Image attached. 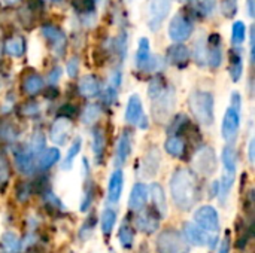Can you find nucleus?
Returning <instances> with one entry per match:
<instances>
[{"label": "nucleus", "instance_id": "f257e3e1", "mask_svg": "<svg viewBox=\"0 0 255 253\" xmlns=\"http://www.w3.org/2000/svg\"><path fill=\"white\" fill-rule=\"evenodd\" d=\"M169 186L175 206L182 212L191 210L200 200L199 179L190 169H178L172 174Z\"/></svg>", "mask_w": 255, "mask_h": 253}, {"label": "nucleus", "instance_id": "f03ea898", "mask_svg": "<svg viewBox=\"0 0 255 253\" xmlns=\"http://www.w3.org/2000/svg\"><path fill=\"white\" fill-rule=\"evenodd\" d=\"M221 163H223V176L218 180L220 183V191H218V198L223 204H226L230 191L235 185L236 179V170H238V152L233 145L224 146L221 152Z\"/></svg>", "mask_w": 255, "mask_h": 253}, {"label": "nucleus", "instance_id": "7ed1b4c3", "mask_svg": "<svg viewBox=\"0 0 255 253\" xmlns=\"http://www.w3.org/2000/svg\"><path fill=\"white\" fill-rule=\"evenodd\" d=\"M241 119H242V97L238 91H235L230 95V106L227 107L221 124L223 139L229 145H233L239 136Z\"/></svg>", "mask_w": 255, "mask_h": 253}, {"label": "nucleus", "instance_id": "20e7f679", "mask_svg": "<svg viewBox=\"0 0 255 253\" xmlns=\"http://www.w3.org/2000/svg\"><path fill=\"white\" fill-rule=\"evenodd\" d=\"M193 116L202 125L211 127L215 122V109H214V95L209 91H193L188 100Z\"/></svg>", "mask_w": 255, "mask_h": 253}, {"label": "nucleus", "instance_id": "39448f33", "mask_svg": "<svg viewBox=\"0 0 255 253\" xmlns=\"http://www.w3.org/2000/svg\"><path fill=\"white\" fill-rule=\"evenodd\" d=\"M157 253H190L191 246L187 243L182 233L169 228L158 234L155 242Z\"/></svg>", "mask_w": 255, "mask_h": 253}, {"label": "nucleus", "instance_id": "423d86ee", "mask_svg": "<svg viewBox=\"0 0 255 253\" xmlns=\"http://www.w3.org/2000/svg\"><path fill=\"white\" fill-rule=\"evenodd\" d=\"M152 101V118L160 122H167L172 118L173 109L176 106V92L173 86H166L164 91L155 97Z\"/></svg>", "mask_w": 255, "mask_h": 253}, {"label": "nucleus", "instance_id": "0eeeda50", "mask_svg": "<svg viewBox=\"0 0 255 253\" xmlns=\"http://www.w3.org/2000/svg\"><path fill=\"white\" fill-rule=\"evenodd\" d=\"M218 169V157L214 148L211 146H202L196 151L193 158V171L209 177L212 176Z\"/></svg>", "mask_w": 255, "mask_h": 253}, {"label": "nucleus", "instance_id": "6e6552de", "mask_svg": "<svg viewBox=\"0 0 255 253\" xmlns=\"http://www.w3.org/2000/svg\"><path fill=\"white\" fill-rule=\"evenodd\" d=\"M182 236L185 237L187 243L190 246L196 248H209L214 249L218 243V236L217 234H209L200 227H197L193 222H185L182 227Z\"/></svg>", "mask_w": 255, "mask_h": 253}, {"label": "nucleus", "instance_id": "1a4fd4ad", "mask_svg": "<svg viewBox=\"0 0 255 253\" xmlns=\"http://www.w3.org/2000/svg\"><path fill=\"white\" fill-rule=\"evenodd\" d=\"M193 224H196L209 234H217L221 225L217 209L209 204L196 209V212L193 213Z\"/></svg>", "mask_w": 255, "mask_h": 253}, {"label": "nucleus", "instance_id": "9d476101", "mask_svg": "<svg viewBox=\"0 0 255 253\" xmlns=\"http://www.w3.org/2000/svg\"><path fill=\"white\" fill-rule=\"evenodd\" d=\"M126 121L140 130H148L149 128V121L148 116L143 112L142 100L137 94H131L128 101H127V109H126Z\"/></svg>", "mask_w": 255, "mask_h": 253}, {"label": "nucleus", "instance_id": "9b49d317", "mask_svg": "<svg viewBox=\"0 0 255 253\" xmlns=\"http://www.w3.org/2000/svg\"><path fill=\"white\" fill-rule=\"evenodd\" d=\"M13 160H15L16 170L21 174L30 176V174L34 173V170H36V155L33 154V151L30 149L28 145L18 146L13 151Z\"/></svg>", "mask_w": 255, "mask_h": 253}, {"label": "nucleus", "instance_id": "f8f14e48", "mask_svg": "<svg viewBox=\"0 0 255 253\" xmlns=\"http://www.w3.org/2000/svg\"><path fill=\"white\" fill-rule=\"evenodd\" d=\"M172 0H151L149 4V21L148 25L152 31H157L163 21L169 16Z\"/></svg>", "mask_w": 255, "mask_h": 253}, {"label": "nucleus", "instance_id": "ddd939ff", "mask_svg": "<svg viewBox=\"0 0 255 253\" xmlns=\"http://www.w3.org/2000/svg\"><path fill=\"white\" fill-rule=\"evenodd\" d=\"M169 37L173 42H185L193 33V24L182 15H175L169 22Z\"/></svg>", "mask_w": 255, "mask_h": 253}, {"label": "nucleus", "instance_id": "4468645a", "mask_svg": "<svg viewBox=\"0 0 255 253\" xmlns=\"http://www.w3.org/2000/svg\"><path fill=\"white\" fill-rule=\"evenodd\" d=\"M72 130H73V124L69 118H57L49 130V139L54 145L63 146L67 143V140L72 136Z\"/></svg>", "mask_w": 255, "mask_h": 253}, {"label": "nucleus", "instance_id": "2eb2a0df", "mask_svg": "<svg viewBox=\"0 0 255 253\" xmlns=\"http://www.w3.org/2000/svg\"><path fill=\"white\" fill-rule=\"evenodd\" d=\"M160 161H161V155L160 151L157 148H151L140 166V176L145 179H152L157 176L158 169H160Z\"/></svg>", "mask_w": 255, "mask_h": 253}, {"label": "nucleus", "instance_id": "dca6fc26", "mask_svg": "<svg viewBox=\"0 0 255 253\" xmlns=\"http://www.w3.org/2000/svg\"><path fill=\"white\" fill-rule=\"evenodd\" d=\"M123 188H124V173L121 169H115L111 173L108 182V200L111 204H117L120 201Z\"/></svg>", "mask_w": 255, "mask_h": 253}, {"label": "nucleus", "instance_id": "f3484780", "mask_svg": "<svg viewBox=\"0 0 255 253\" xmlns=\"http://www.w3.org/2000/svg\"><path fill=\"white\" fill-rule=\"evenodd\" d=\"M148 201V186L142 182L133 185L130 197H128V207L133 212H140Z\"/></svg>", "mask_w": 255, "mask_h": 253}, {"label": "nucleus", "instance_id": "a211bd4d", "mask_svg": "<svg viewBox=\"0 0 255 253\" xmlns=\"http://www.w3.org/2000/svg\"><path fill=\"white\" fill-rule=\"evenodd\" d=\"M148 195L151 197V201L155 207V212L160 218L167 216V201H166V194L161 185L158 183H151L148 186Z\"/></svg>", "mask_w": 255, "mask_h": 253}, {"label": "nucleus", "instance_id": "6ab92c4d", "mask_svg": "<svg viewBox=\"0 0 255 253\" xmlns=\"http://www.w3.org/2000/svg\"><path fill=\"white\" fill-rule=\"evenodd\" d=\"M131 148H133V139H131V133L128 130L123 131V134L120 136L118 139V143H117V157H115V161L118 166H124L130 155H131Z\"/></svg>", "mask_w": 255, "mask_h": 253}, {"label": "nucleus", "instance_id": "aec40b11", "mask_svg": "<svg viewBox=\"0 0 255 253\" xmlns=\"http://www.w3.org/2000/svg\"><path fill=\"white\" fill-rule=\"evenodd\" d=\"M167 58H169V63L182 69L184 66H187L188 60H190V51L185 45L182 43H176L173 46L169 48L167 51Z\"/></svg>", "mask_w": 255, "mask_h": 253}, {"label": "nucleus", "instance_id": "412c9836", "mask_svg": "<svg viewBox=\"0 0 255 253\" xmlns=\"http://www.w3.org/2000/svg\"><path fill=\"white\" fill-rule=\"evenodd\" d=\"M211 48L208 51L206 61L212 69H218L223 63V49H221V37L218 34H212L209 37Z\"/></svg>", "mask_w": 255, "mask_h": 253}, {"label": "nucleus", "instance_id": "4be33fe9", "mask_svg": "<svg viewBox=\"0 0 255 253\" xmlns=\"http://www.w3.org/2000/svg\"><path fill=\"white\" fill-rule=\"evenodd\" d=\"M42 33L45 37H48L52 42V48L55 51L57 55H61L64 51V45H66V36L61 30H58L57 27L52 25H45L42 28Z\"/></svg>", "mask_w": 255, "mask_h": 253}, {"label": "nucleus", "instance_id": "5701e85b", "mask_svg": "<svg viewBox=\"0 0 255 253\" xmlns=\"http://www.w3.org/2000/svg\"><path fill=\"white\" fill-rule=\"evenodd\" d=\"M151 60V43L148 37H140L137 43V51L134 55V64L137 69L145 70Z\"/></svg>", "mask_w": 255, "mask_h": 253}, {"label": "nucleus", "instance_id": "b1692460", "mask_svg": "<svg viewBox=\"0 0 255 253\" xmlns=\"http://www.w3.org/2000/svg\"><path fill=\"white\" fill-rule=\"evenodd\" d=\"M136 227L139 231L145 233V234H152L158 230L160 227V221L152 216L151 213L145 212V213H140L137 218H136Z\"/></svg>", "mask_w": 255, "mask_h": 253}, {"label": "nucleus", "instance_id": "393cba45", "mask_svg": "<svg viewBox=\"0 0 255 253\" xmlns=\"http://www.w3.org/2000/svg\"><path fill=\"white\" fill-rule=\"evenodd\" d=\"M79 92L81 95L87 97V98H93L99 94L100 91V85H99V81L93 76V75H87L84 76L81 81H79Z\"/></svg>", "mask_w": 255, "mask_h": 253}, {"label": "nucleus", "instance_id": "a878e982", "mask_svg": "<svg viewBox=\"0 0 255 253\" xmlns=\"http://www.w3.org/2000/svg\"><path fill=\"white\" fill-rule=\"evenodd\" d=\"M105 149H106V137H105V131L103 128H94L93 130V152H94V158L96 163L100 164L105 155Z\"/></svg>", "mask_w": 255, "mask_h": 253}, {"label": "nucleus", "instance_id": "bb28decb", "mask_svg": "<svg viewBox=\"0 0 255 253\" xmlns=\"http://www.w3.org/2000/svg\"><path fill=\"white\" fill-rule=\"evenodd\" d=\"M61 154L58 151V148H48L45 151H42L37 157V167L40 170H48L49 167H52L55 163H58Z\"/></svg>", "mask_w": 255, "mask_h": 253}, {"label": "nucleus", "instance_id": "cd10ccee", "mask_svg": "<svg viewBox=\"0 0 255 253\" xmlns=\"http://www.w3.org/2000/svg\"><path fill=\"white\" fill-rule=\"evenodd\" d=\"M166 152L173 158H181L185 152V140L179 136H169L164 143Z\"/></svg>", "mask_w": 255, "mask_h": 253}, {"label": "nucleus", "instance_id": "c85d7f7f", "mask_svg": "<svg viewBox=\"0 0 255 253\" xmlns=\"http://www.w3.org/2000/svg\"><path fill=\"white\" fill-rule=\"evenodd\" d=\"M81 148H82V139L78 136L73 140V143L70 145V148H69L67 154L64 155V158H63V163H61V169L63 170H70L73 167V163H75L78 154L81 152Z\"/></svg>", "mask_w": 255, "mask_h": 253}, {"label": "nucleus", "instance_id": "c756f323", "mask_svg": "<svg viewBox=\"0 0 255 253\" xmlns=\"http://www.w3.org/2000/svg\"><path fill=\"white\" fill-rule=\"evenodd\" d=\"M117 224V212L112 209H105L100 215V230L105 236H111Z\"/></svg>", "mask_w": 255, "mask_h": 253}, {"label": "nucleus", "instance_id": "7c9ffc66", "mask_svg": "<svg viewBox=\"0 0 255 253\" xmlns=\"http://www.w3.org/2000/svg\"><path fill=\"white\" fill-rule=\"evenodd\" d=\"M1 245V252L3 253H18L21 249V240L16 237V234L7 231L1 236L0 240Z\"/></svg>", "mask_w": 255, "mask_h": 253}, {"label": "nucleus", "instance_id": "2f4dec72", "mask_svg": "<svg viewBox=\"0 0 255 253\" xmlns=\"http://www.w3.org/2000/svg\"><path fill=\"white\" fill-rule=\"evenodd\" d=\"M118 239H120V245L123 249L130 251L133 248L134 243V231L128 224H123L120 231H118Z\"/></svg>", "mask_w": 255, "mask_h": 253}, {"label": "nucleus", "instance_id": "473e14b6", "mask_svg": "<svg viewBox=\"0 0 255 253\" xmlns=\"http://www.w3.org/2000/svg\"><path fill=\"white\" fill-rule=\"evenodd\" d=\"M100 115H102L100 106L91 103V104H88V106L84 109V112H82V115H81V121H82L85 125H93L94 122L99 121Z\"/></svg>", "mask_w": 255, "mask_h": 253}, {"label": "nucleus", "instance_id": "72a5a7b5", "mask_svg": "<svg viewBox=\"0 0 255 253\" xmlns=\"http://www.w3.org/2000/svg\"><path fill=\"white\" fill-rule=\"evenodd\" d=\"M244 73V61L241 57V52H233L232 54V63H230V76L233 82H239Z\"/></svg>", "mask_w": 255, "mask_h": 253}, {"label": "nucleus", "instance_id": "f704fd0d", "mask_svg": "<svg viewBox=\"0 0 255 253\" xmlns=\"http://www.w3.org/2000/svg\"><path fill=\"white\" fill-rule=\"evenodd\" d=\"M193 57H194V61H196L200 67H203V66H206V64H208V61H206V57H208V48H206V42H205V39H203V37H202V39H199V40L194 43Z\"/></svg>", "mask_w": 255, "mask_h": 253}, {"label": "nucleus", "instance_id": "c9c22d12", "mask_svg": "<svg viewBox=\"0 0 255 253\" xmlns=\"http://www.w3.org/2000/svg\"><path fill=\"white\" fill-rule=\"evenodd\" d=\"M43 88V79L39 76V75H31L25 79L24 82V89L27 94L33 95V94H37L40 89Z\"/></svg>", "mask_w": 255, "mask_h": 253}, {"label": "nucleus", "instance_id": "e433bc0d", "mask_svg": "<svg viewBox=\"0 0 255 253\" xmlns=\"http://www.w3.org/2000/svg\"><path fill=\"white\" fill-rule=\"evenodd\" d=\"M247 39V25L242 21H236L232 27V42L235 45H242Z\"/></svg>", "mask_w": 255, "mask_h": 253}, {"label": "nucleus", "instance_id": "4c0bfd02", "mask_svg": "<svg viewBox=\"0 0 255 253\" xmlns=\"http://www.w3.org/2000/svg\"><path fill=\"white\" fill-rule=\"evenodd\" d=\"M4 49L9 55L12 57H21L24 52V42L21 37H12L6 42Z\"/></svg>", "mask_w": 255, "mask_h": 253}, {"label": "nucleus", "instance_id": "58836bf2", "mask_svg": "<svg viewBox=\"0 0 255 253\" xmlns=\"http://www.w3.org/2000/svg\"><path fill=\"white\" fill-rule=\"evenodd\" d=\"M30 149L33 151V154L36 155V158L39 157V154L42 151H45V136L40 133V131H36L33 136H31V140L28 143Z\"/></svg>", "mask_w": 255, "mask_h": 253}, {"label": "nucleus", "instance_id": "ea45409f", "mask_svg": "<svg viewBox=\"0 0 255 253\" xmlns=\"http://www.w3.org/2000/svg\"><path fill=\"white\" fill-rule=\"evenodd\" d=\"M164 88H166V85H164V82L160 78L151 79V82L148 85V95H149V98L154 100L155 97H158L164 91Z\"/></svg>", "mask_w": 255, "mask_h": 253}, {"label": "nucleus", "instance_id": "a19ab883", "mask_svg": "<svg viewBox=\"0 0 255 253\" xmlns=\"http://www.w3.org/2000/svg\"><path fill=\"white\" fill-rule=\"evenodd\" d=\"M220 9L226 18H233L238 12V0H223Z\"/></svg>", "mask_w": 255, "mask_h": 253}, {"label": "nucleus", "instance_id": "79ce46f5", "mask_svg": "<svg viewBox=\"0 0 255 253\" xmlns=\"http://www.w3.org/2000/svg\"><path fill=\"white\" fill-rule=\"evenodd\" d=\"M217 0H197V10H200L203 15H211L215 9Z\"/></svg>", "mask_w": 255, "mask_h": 253}, {"label": "nucleus", "instance_id": "37998d69", "mask_svg": "<svg viewBox=\"0 0 255 253\" xmlns=\"http://www.w3.org/2000/svg\"><path fill=\"white\" fill-rule=\"evenodd\" d=\"M66 72L70 78H75L79 72V58H76V57L70 58L66 64Z\"/></svg>", "mask_w": 255, "mask_h": 253}, {"label": "nucleus", "instance_id": "c03bdc74", "mask_svg": "<svg viewBox=\"0 0 255 253\" xmlns=\"http://www.w3.org/2000/svg\"><path fill=\"white\" fill-rule=\"evenodd\" d=\"M0 136H1L4 140H7V142H13V140L16 139V133H15L13 128H12L10 125H7V124H3V125L0 127Z\"/></svg>", "mask_w": 255, "mask_h": 253}, {"label": "nucleus", "instance_id": "a18cd8bd", "mask_svg": "<svg viewBox=\"0 0 255 253\" xmlns=\"http://www.w3.org/2000/svg\"><path fill=\"white\" fill-rule=\"evenodd\" d=\"M121 79H123L121 72H120V70H114V72L111 73V76H109V86L114 88V89H117V88L121 85Z\"/></svg>", "mask_w": 255, "mask_h": 253}, {"label": "nucleus", "instance_id": "49530a36", "mask_svg": "<svg viewBox=\"0 0 255 253\" xmlns=\"http://www.w3.org/2000/svg\"><path fill=\"white\" fill-rule=\"evenodd\" d=\"M61 75H63V69H61V67L52 69V70L49 72V75H48V82H49V85H55V84L60 81Z\"/></svg>", "mask_w": 255, "mask_h": 253}, {"label": "nucleus", "instance_id": "de8ad7c7", "mask_svg": "<svg viewBox=\"0 0 255 253\" xmlns=\"http://www.w3.org/2000/svg\"><path fill=\"white\" fill-rule=\"evenodd\" d=\"M103 100L108 103V104H112L115 100H117V89H114V88H111V86H108L106 89H105V94H103Z\"/></svg>", "mask_w": 255, "mask_h": 253}, {"label": "nucleus", "instance_id": "09e8293b", "mask_svg": "<svg viewBox=\"0 0 255 253\" xmlns=\"http://www.w3.org/2000/svg\"><path fill=\"white\" fill-rule=\"evenodd\" d=\"M22 194H24V201H25V200L30 197V186H28L27 183H21V185L16 188V197H18V200H21Z\"/></svg>", "mask_w": 255, "mask_h": 253}, {"label": "nucleus", "instance_id": "8fccbe9b", "mask_svg": "<svg viewBox=\"0 0 255 253\" xmlns=\"http://www.w3.org/2000/svg\"><path fill=\"white\" fill-rule=\"evenodd\" d=\"M218 253H230V239H229V234L223 239L220 248H218Z\"/></svg>", "mask_w": 255, "mask_h": 253}, {"label": "nucleus", "instance_id": "3c124183", "mask_svg": "<svg viewBox=\"0 0 255 253\" xmlns=\"http://www.w3.org/2000/svg\"><path fill=\"white\" fill-rule=\"evenodd\" d=\"M254 146H255V140L254 139H251L250 140V143H248V158H250V163L251 164H254Z\"/></svg>", "mask_w": 255, "mask_h": 253}, {"label": "nucleus", "instance_id": "603ef678", "mask_svg": "<svg viewBox=\"0 0 255 253\" xmlns=\"http://www.w3.org/2000/svg\"><path fill=\"white\" fill-rule=\"evenodd\" d=\"M37 104H28V106H25V110H24V113H27V115H33V113H37Z\"/></svg>", "mask_w": 255, "mask_h": 253}, {"label": "nucleus", "instance_id": "864d4df0", "mask_svg": "<svg viewBox=\"0 0 255 253\" xmlns=\"http://www.w3.org/2000/svg\"><path fill=\"white\" fill-rule=\"evenodd\" d=\"M250 46H251V61H254V28L251 30V36H250Z\"/></svg>", "mask_w": 255, "mask_h": 253}, {"label": "nucleus", "instance_id": "5fc2aeb1", "mask_svg": "<svg viewBox=\"0 0 255 253\" xmlns=\"http://www.w3.org/2000/svg\"><path fill=\"white\" fill-rule=\"evenodd\" d=\"M248 13H250L251 18H254V0H248Z\"/></svg>", "mask_w": 255, "mask_h": 253}, {"label": "nucleus", "instance_id": "6e6d98bb", "mask_svg": "<svg viewBox=\"0 0 255 253\" xmlns=\"http://www.w3.org/2000/svg\"><path fill=\"white\" fill-rule=\"evenodd\" d=\"M84 231H87V227H85V225L82 227V230H81V233H84ZM91 231H93V225H88V233L91 234Z\"/></svg>", "mask_w": 255, "mask_h": 253}, {"label": "nucleus", "instance_id": "4d7b16f0", "mask_svg": "<svg viewBox=\"0 0 255 253\" xmlns=\"http://www.w3.org/2000/svg\"><path fill=\"white\" fill-rule=\"evenodd\" d=\"M3 1H4V3H15L16 0H3Z\"/></svg>", "mask_w": 255, "mask_h": 253}, {"label": "nucleus", "instance_id": "13d9d810", "mask_svg": "<svg viewBox=\"0 0 255 253\" xmlns=\"http://www.w3.org/2000/svg\"><path fill=\"white\" fill-rule=\"evenodd\" d=\"M0 85H1V82H0Z\"/></svg>", "mask_w": 255, "mask_h": 253}]
</instances>
